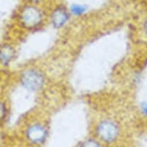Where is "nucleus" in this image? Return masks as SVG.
<instances>
[{
	"mask_svg": "<svg viewBox=\"0 0 147 147\" xmlns=\"http://www.w3.org/2000/svg\"><path fill=\"white\" fill-rule=\"evenodd\" d=\"M67 19V15L65 11L61 9L56 10L52 16V21L56 26H61Z\"/></svg>",
	"mask_w": 147,
	"mask_h": 147,
	"instance_id": "nucleus-6",
	"label": "nucleus"
},
{
	"mask_svg": "<svg viewBox=\"0 0 147 147\" xmlns=\"http://www.w3.org/2000/svg\"><path fill=\"white\" fill-rule=\"evenodd\" d=\"M146 28H147V25H146Z\"/></svg>",
	"mask_w": 147,
	"mask_h": 147,
	"instance_id": "nucleus-9",
	"label": "nucleus"
},
{
	"mask_svg": "<svg viewBox=\"0 0 147 147\" xmlns=\"http://www.w3.org/2000/svg\"><path fill=\"white\" fill-rule=\"evenodd\" d=\"M6 110L4 104L2 102H0V120L3 118L6 114Z\"/></svg>",
	"mask_w": 147,
	"mask_h": 147,
	"instance_id": "nucleus-7",
	"label": "nucleus"
},
{
	"mask_svg": "<svg viewBox=\"0 0 147 147\" xmlns=\"http://www.w3.org/2000/svg\"><path fill=\"white\" fill-rule=\"evenodd\" d=\"M21 81L23 86L28 89L38 90L43 85L44 78L38 71L30 69L23 72Z\"/></svg>",
	"mask_w": 147,
	"mask_h": 147,
	"instance_id": "nucleus-2",
	"label": "nucleus"
},
{
	"mask_svg": "<svg viewBox=\"0 0 147 147\" xmlns=\"http://www.w3.org/2000/svg\"><path fill=\"white\" fill-rule=\"evenodd\" d=\"M100 129V134L105 139L109 140L113 139L116 134V129L114 126L109 123H103Z\"/></svg>",
	"mask_w": 147,
	"mask_h": 147,
	"instance_id": "nucleus-4",
	"label": "nucleus"
},
{
	"mask_svg": "<svg viewBox=\"0 0 147 147\" xmlns=\"http://www.w3.org/2000/svg\"><path fill=\"white\" fill-rule=\"evenodd\" d=\"M32 1H34V2H37V1H39L40 0H31Z\"/></svg>",
	"mask_w": 147,
	"mask_h": 147,
	"instance_id": "nucleus-8",
	"label": "nucleus"
},
{
	"mask_svg": "<svg viewBox=\"0 0 147 147\" xmlns=\"http://www.w3.org/2000/svg\"><path fill=\"white\" fill-rule=\"evenodd\" d=\"M46 130L40 124L34 123L30 126L26 130V137L28 140L35 144L42 142L46 138Z\"/></svg>",
	"mask_w": 147,
	"mask_h": 147,
	"instance_id": "nucleus-3",
	"label": "nucleus"
},
{
	"mask_svg": "<svg viewBox=\"0 0 147 147\" xmlns=\"http://www.w3.org/2000/svg\"><path fill=\"white\" fill-rule=\"evenodd\" d=\"M20 20L21 24L28 28H34L38 26L42 21V14L36 7L28 6L21 12Z\"/></svg>",
	"mask_w": 147,
	"mask_h": 147,
	"instance_id": "nucleus-1",
	"label": "nucleus"
},
{
	"mask_svg": "<svg viewBox=\"0 0 147 147\" xmlns=\"http://www.w3.org/2000/svg\"><path fill=\"white\" fill-rule=\"evenodd\" d=\"M13 55L14 50L9 45H4L0 49V61L4 64L9 63Z\"/></svg>",
	"mask_w": 147,
	"mask_h": 147,
	"instance_id": "nucleus-5",
	"label": "nucleus"
}]
</instances>
